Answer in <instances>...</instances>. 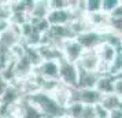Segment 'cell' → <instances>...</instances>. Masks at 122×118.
<instances>
[{
	"mask_svg": "<svg viewBox=\"0 0 122 118\" xmlns=\"http://www.w3.org/2000/svg\"><path fill=\"white\" fill-rule=\"evenodd\" d=\"M26 99L39 110L43 118H58L66 114V108L59 106L58 102L50 93H45L43 91H39L33 95L26 96Z\"/></svg>",
	"mask_w": 122,
	"mask_h": 118,
	"instance_id": "obj_1",
	"label": "cell"
},
{
	"mask_svg": "<svg viewBox=\"0 0 122 118\" xmlns=\"http://www.w3.org/2000/svg\"><path fill=\"white\" fill-rule=\"evenodd\" d=\"M78 67L76 63L67 62L65 59L59 61V81L69 88H77L78 84Z\"/></svg>",
	"mask_w": 122,
	"mask_h": 118,
	"instance_id": "obj_2",
	"label": "cell"
},
{
	"mask_svg": "<svg viewBox=\"0 0 122 118\" xmlns=\"http://www.w3.org/2000/svg\"><path fill=\"white\" fill-rule=\"evenodd\" d=\"M33 74L40 80H59V62L43 61L34 67Z\"/></svg>",
	"mask_w": 122,
	"mask_h": 118,
	"instance_id": "obj_3",
	"label": "cell"
},
{
	"mask_svg": "<svg viewBox=\"0 0 122 118\" xmlns=\"http://www.w3.org/2000/svg\"><path fill=\"white\" fill-rule=\"evenodd\" d=\"M84 48L81 47V44L78 43L76 37L70 40H66L63 44L61 45V52H62V58L71 63H77L78 59L81 58V55L84 54Z\"/></svg>",
	"mask_w": 122,
	"mask_h": 118,
	"instance_id": "obj_4",
	"label": "cell"
},
{
	"mask_svg": "<svg viewBox=\"0 0 122 118\" xmlns=\"http://www.w3.org/2000/svg\"><path fill=\"white\" fill-rule=\"evenodd\" d=\"M77 67L84 72H93V73H99L100 69V59L97 56L96 50L91 51H84V54L81 58L78 59V62L76 63Z\"/></svg>",
	"mask_w": 122,
	"mask_h": 118,
	"instance_id": "obj_5",
	"label": "cell"
},
{
	"mask_svg": "<svg viewBox=\"0 0 122 118\" xmlns=\"http://www.w3.org/2000/svg\"><path fill=\"white\" fill-rule=\"evenodd\" d=\"M102 95L95 89H74L73 93V103H81L84 106H96L100 103Z\"/></svg>",
	"mask_w": 122,
	"mask_h": 118,
	"instance_id": "obj_6",
	"label": "cell"
},
{
	"mask_svg": "<svg viewBox=\"0 0 122 118\" xmlns=\"http://www.w3.org/2000/svg\"><path fill=\"white\" fill-rule=\"evenodd\" d=\"M76 40L81 44V47L85 51H91L96 50L103 43V36L96 30H86V32H82L78 36H76Z\"/></svg>",
	"mask_w": 122,
	"mask_h": 118,
	"instance_id": "obj_7",
	"label": "cell"
},
{
	"mask_svg": "<svg viewBox=\"0 0 122 118\" xmlns=\"http://www.w3.org/2000/svg\"><path fill=\"white\" fill-rule=\"evenodd\" d=\"M45 19L50 26H66V25H70V22H71L73 14L70 8L50 10Z\"/></svg>",
	"mask_w": 122,
	"mask_h": 118,
	"instance_id": "obj_8",
	"label": "cell"
},
{
	"mask_svg": "<svg viewBox=\"0 0 122 118\" xmlns=\"http://www.w3.org/2000/svg\"><path fill=\"white\" fill-rule=\"evenodd\" d=\"M80 70V69H78ZM100 78L99 73H93V72H84L80 70L78 72V89H93L96 87L97 80Z\"/></svg>",
	"mask_w": 122,
	"mask_h": 118,
	"instance_id": "obj_9",
	"label": "cell"
},
{
	"mask_svg": "<svg viewBox=\"0 0 122 118\" xmlns=\"http://www.w3.org/2000/svg\"><path fill=\"white\" fill-rule=\"evenodd\" d=\"M50 12L48 0H37L33 1V7L30 10V18L33 19H45Z\"/></svg>",
	"mask_w": 122,
	"mask_h": 118,
	"instance_id": "obj_10",
	"label": "cell"
},
{
	"mask_svg": "<svg viewBox=\"0 0 122 118\" xmlns=\"http://www.w3.org/2000/svg\"><path fill=\"white\" fill-rule=\"evenodd\" d=\"M112 88H114V77H111L108 74L100 76V78L97 80L96 87H95V89L102 96L112 93Z\"/></svg>",
	"mask_w": 122,
	"mask_h": 118,
	"instance_id": "obj_11",
	"label": "cell"
},
{
	"mask_svg": "<svg viewBox=\"0 0 122 118\" xmlns=\"http://www.w3.org/2000/svg\"><path fill=\"white\" fill-rule=\"evenodd\" d=\"M122 73V47L117 50V54L112 59V62L108 65V70H107V74L111 76V77H118L119 74Z\"/></svg>",
	"mask_w": 122,
	"mask_h": 118,
	"instance_id": "obj_12",
	"label": "cell"
},
{
	"mask_svg": "<svg viewBox=\"0 0 122 118\" xmlns=\"http://www.w3.org/2000/svg\"><path fill=\"white\" fill-rule=\"evenodd\" d=\"M121 102L122 100L117 95H114V93H108V95H103L102 96L99 104L102 107H104L108 113H111V111H114V110H117V108L119 107Z\"/></svg>",
	"mask_w": 122,
	"mask_h": 118,
	"instance_id": "obj_13",
	"label": "cell"
},
{
	"mask_svg": "<svg viewBox=\"0 0 122 118\" xmlns=\"http://www.w3.org/2000/svg\"><path fill=\"white\" fill-rule=\"evenodd\" d=\"M22 118H43V115L39 113V110L30 103V102L23 97V113Z\"/></svg>",
	"mask_w": 122,
	"mask_h": 118,
	"instance_id": "obj_14",
	"label": "cell"
},
{
	"mask_svg": "<svg viewBox=\"0 0 122 118\" xmlns=\"http://www.w3.org/2000/svg\"><path fill=\"white\" fill-rule=\"evenodd\" d=\"M12 17L11 1H0V22L8 23Z\"/></svg>",
	"mask_w": 122,
	"mask_h": 118,
	"instance_id": "obj_15",
	"label": "cell"
},
{
	"mask_svg": "<svg viewBox=\"0 0 122 118\" xmlns=\"http://www.w3.org/2000/svg\"><path fill=\"white\" fill-rule=\"evenodd\" d=\"M119 6H121V0H102V11L108 15Z\"/></svg>",
	"mask_w": 122,
	"mask_h": 118,
	"instance_id": "obj_16",
	"label": "cell"
},
{
	"mask_svg": "<svg viewBox=\"0 0 122 118\" xmlns=\"http://www.w3.org/2000/svg\"><path fill=\"white\" fill-rule=\"evenodd\" d=\"M102 11V0H85V12L95 14Z\"/></svg>",
	"mask_w": 122,
	"mask_h": 118,
	"instance_id": "obj_17",
	"label": "cell"
},
{
	"mask_svg": "<svg viewBox=\"0 0 122 118\" xmlns=\"http://www.w3.org/2000/svg\"><path fill=\"white\" fill-rule=\"evenodd\" d=\"M78 118H97L95 113V106H84Z\"/></svg>",
	"mask_w": 122,
	"mask_h": 118,
	"instance_id": "obj_18",
	"label": "cell"
},
{
	"mask_svg": "<svg viewBox=\"0 0 122 118\" xmlns=\"http://www.w3.org/2000/svg\"><path fill=\"white\" fill-rule=\"evenodd\" d=\"M112 93L117 95L122 100V78L115 77L114 78V88H112Z\"/></svg>",
	"mask_w": 122,
	"mask_h": 118,
	"instance_id": "obj_19",
	"label": "cell"
},
{
	"mask_svg": "<svg viewBox=\"0 0 122 118\" xmlns=\"http://www.w3.org/2000/svg\"><path fill=\"white\" fill-rule=\"evenodd\" d=\"M95 113H96V117L97 118H108V115H110V113L107 111L104 107H102L100 104L95 106Z\"/></svg>",
	"mask_w": 122,
	"mask_h": 118,
	"instance_id": "obj_20",
	"label": "cell"
},
{
	"mask_svg": "<svg viewBox=\"0 0 122 118\" xmlns=\"http://www.w3.org/2000/svg\"><path fill=\"white\" fill-rule=\"evenodd\" d=\"M108 118H122V111L119 110V108H117V110H114V111L110 113Z\"/></svg>",
	"mask_w": 122,
	"mask_h": 118,
	"instance_id": "obj_21",
	"label": "cell"
},
{
	"mask_svg": "<svg viewBox=\"0 0 122 118\" xmlns=\"http://www.w3.org/2000/svg\"><path fill=\"white\" fill-rule=\"evenodd\" d=\"M7 26H8V23H6V22H0V34H1L3 32H4V30H6Z\"/></svg>",
	"mask_w": 122,
	"mask_h": 118,
	"instance_id": "obj_22",
	"label": "cell"
},
{
	"mask_svg": "<svg viewBox=\"0 0 122 118\" xmlns=\"http://www.w3.org/2000/svg\"><path fill=\"white\" fill-rule=\"evenodd\" d=\"M58 118H71V117H69V115H66V114H65V115H62V117H58Z\"/></svg>",
	"mask_w": 122,
	"mask_h": 118,
	"instance_id": "obj_23",
	"label": "cell"
},
{
	"mask_svg": "<svg viewBox=\"0 0 122 118\" xmlns=\"http://www.w3.org/2000/svg\"><path fill=\"white\" fill-rule=\"evenodd\" d=\"M118 108H119V110L122 111V102H121V104H119V107H118Z\"/></svg>",
	"mask_w": 122,
	"mask_h": 118,
	"instance_id": "obj_24",
	"label": "cell"
},
{
	"mask_svg": "<svg viewBox=\"0 0 122 118\" xmlns=\"http://www.w3.org/2000/svg\"><path fill=\"white\" fill-rule=\"evenodd\" d=\"M118 77H119V78H122V73H121V74H119V76H118Z\"/></svg>",
	"mask_w": 122,
	"mask_h": 118,
	"instance_id": "obj_25",
	"label": "cell"
},
{
	"mask_svg": "<svg viewBox=\"0 0 122 118\" xmlns=\"http://www.w3.org/2000/svg\"><path fill=\"white\" fill-rule=\"evenodd\" d=\"M121 6H122V0H121Z\"/></svg>",
	"mask_w": 122,
	"mask_h": 118,
	"instance_id": "obj_26",
	"label": "cell"
}]
</instances>
